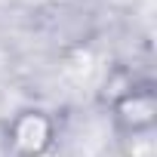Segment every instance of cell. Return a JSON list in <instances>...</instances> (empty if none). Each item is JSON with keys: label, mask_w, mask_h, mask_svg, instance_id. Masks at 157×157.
I'll return each mask as SVG.
<instances>
[{"label": "cell", "mask_w": 157, "mask_h": 157, "mask_svg": "<svg viewBox=\"0 0 157 157\" xmlns=\"http://www.w3.org/2000/svg\"><path fill=\"white\" fill-rule=\"evenodd\" d=\"M111 129L114 139L151 136L157 132V90L151 80H132L111 102Z\"/></svg>", "instance_id": "obj_2"}, {"label": "cell", "mask_w": 157, "mask_h": 157, "mask_svg": "<svg viewBox=\"0 0 157 157\" xmlns=\"http://www.w3.org/2000/svg\"><path fill=\"white\" fill-rule=\"evenodd\" d=\"M117 148H120V157H157V132L120 139Z\"/></svg>", "instance_id": "obj_3"}, {"label": "cell", "mask_w": 157, "mask_h": 157, "mask_svg": "<svg viewBox=\"0 0 157 157\" xmlns=\"http://www.w3.org/2000/svg\"><path fill=\"white\" fill-rule=\"evenodd\" d=\"M3 142L10 157H49L59 142V123L46 108H19L3 126Z\"/></svg>", "instance_id": "obj_1"}]
</instances>
